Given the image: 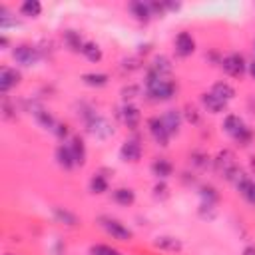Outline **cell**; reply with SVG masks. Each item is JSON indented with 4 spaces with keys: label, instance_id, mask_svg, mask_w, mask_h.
Masks as SVG:
<instances>
[{
    "label": "cell",
    "instance_id": "6da1fadb",
    "mask_svg": "<svg viewBox=\"0 0 255 255\" xmlns=\"http://www.w3.org/2000/svg\"><path fill=\"white\" fill-rule=\"evenodd\" d=\"M147 92L153 100H169L175 92V86L167 78H159L149 72L147 74Z\"/></svg>",
    "mask_w": 255,
    "mask_h": 255
},
{
    "label": "cell",
    "instance_id": "7a4b0ae2",
    "mask_svg": "<svg viewBox=\"0 0 255 255\" xmlns=\"http://www.w3.org/2000/svg\"><path fill=\"white\" fill-rule=\"evenodd\" d=\"M14 60L22 66H34L38 60H40V54L36 48L28 46V44H20L14 48Z\"/></svg>",
    "mask_w": 255,
    "mask_h": 255
},
{
    "label": "cell",
    "instance_id": "3957f363",
    "mask_svg": "<svg viewBox=\"0 0 255 255\" xmlns=\"http://www.w3.org/2000/svg\"><path fill=\"white\" fill-rule=\"evenodd\" d=\"M221 68L229 74V76H235L239 78L243 72H245V58L241 54H229L221 60Z\"/></svg>",
    "mask_w": 255,
    "mask_h": 255
},
{
    "label": "cell",
    "instance_id": "277c9868",
    "mask_svg": "<svg viewBox=\"0 0 255 255\" xmlns=\"http://www.w3.org/2000/svg\"><path fill=\"white\" fill-rule=\"evenodd\" d=\"M102 227L118 241H129L131 239V231L128 227H124L120 221H116V219H102Z\"/></svg>",
    "mask_w": 255,
    "mask_h": 255
},
{
    "label": "cell",
    "instance_id": "5b68a950",
    "mask_svg": "<svg viewBox=\"0 0 255 255\" xmlns=\"http://www.w3.org/2000/svg\"><path fill=\"white\" fill-rule=\"evenodd\" d=\"M88 126H90L88 129H90L98 139H106V137H110V135L114 133L112 124H110L108 120H104V118H96V116H92V120H90Z\"/></svg>",
    "mask_w": 255,
    "mask_h": 255
},
{
    "label": "cell",
    "instance_id": "8992f818",
    "mask_svg": "<svg viewBox=\"0 0 255 255\" xmlns=\"http://www.w3.org/2000/svg\"><path fill=\"white\" fill-rule=\"evenodd\" d=\"M147 128H149V133L153 135V139L159 143V145H167V141H169V131H167V128L163 126V122H161V118H151L149 122H147Z\"/></svg>",
    "mask_w": 255,
    "mask_h": 255
},
{
    "label": "cell",
    "instance_id": "52a82bcc",
    "mask_svg": "<svg viewBox=\"0 0 255 255\" xmlns=\"http://www.w3.org/2000/svg\"><path fill=\"white\" fill-rule=\"evenodd\" d=\"M213 165H215V171H217V173L227 175V173L235 167V155H233V151H229V149L219 151L217 157L213 159Z\"/></svg>",
    "mask_w": 255,
    "mask_h": 255
},
{
    "label": "cell",
    "instance_id": "ba28073f",
    "mask_svg": "<svg viewBox=\"0 0 255 255\" xmlns=\"http://www.w3.org/2000/svg\"><path fill=\"white\" fill-rule=\"evenodd\" d=\"M175 50H177L179 56H189V54H193V50H195V42H193L191 34H187V32H179L177 38H175Z\"/></svg>",
    "mask_w": 255,
    "mask_h": 255
},
{
    "label": "cell",
    "instance_id": "9c48e42d",
    "mask_svg": "<svg viewBox=\"0 0 255 255\" xmlns=\"http://www.w3.org/2000/svg\"><path fill=\"white\" fill-rule=\"evenodd\" d=\"M20 82V74L12 68H2L0 70V92L6 94L10 88H14Z\"/></svg>",
    "mask_w": 255,
    "mask_h": 255
},
{
    "label": "cell",
    "instance_id": "30bf717a",
    "mask_svg": "<svg viewBox=\"0 0 255 255\" xmlns=\"http://www.w3.org/2000/svg\"><path fill=\"white\" fill-rule=\"evenodd\" d=\"M151 74L159 76V78H167L171 74V62L165 58V56H155L153 64H151Z\"/></svg>",
    "mask_w": 255,
    "mask_h": 255
},
{
    "label": "cell",
    "instance_id": "8fae6325",
    "mask_svg": "<svg viewBox=\"0 0 255 255\" xmlns=\"http://www.w3.org/2000/svg\"><path fill=\"white\" fill-rule=\"evenodd\" d=\"M120 155L126 161H137L139 155H141V147H139L137 141H126L122 145V149H120Z\"/></svg>",
    "mask_w": 255,
    "mask_h": 255
},
{
    "label": "cell",
    "instance_id": "7c38bea8",
    "mask_svg": "<svg viewBox=\"0 0 255 255\" xmlns=\"http://www.w3.org/2000/svg\"><path fill=\"white\" fill-rule=\"evenodd\" d=\"M56 159H58V163H60L64 169H70V167L76 165V159H74V153H72L70 145H58V149H56Z\"/></svg>",
    "mask_w": 255,
    "mask_h": 255
},
{
    "label": "cell",
    "instance_id": "4fadbf2b",
    "mask_svg": "<svg viewBox=\"0 0 255 255\" xmlns=\"http://www.w3.org/2000/svg\"><path fill=\"white\" fill-rule=\"evenodd\" d=\"M161 122H163V126L167 128L169 133H175V131L179 129V126H181V116H179V112H175V110H167V112L161 116Z\"/></svg>",
    "mask_w": 255,
    "mask_h": 255
},
{
    "label": "cell",
    "instance_id": "5bb4252c",
    "mask_svg": "<svg viewBox=\"0 0 255 255\" xmlns=\"http://www.w3.org/2000/svg\"><path fill=\"white\" fill-rule=\"evenodd\" d=\"M211 94H213L215 98H219L221 102H225V104H227V102L235 96V90H233L227 82H217V84L211 88Z\"/></svg>",
    "mask_w": 255,
    "mask_h": 255
},
{
    "label": "cell",
    "instance_id": "9a60e30c",
    "mask_svg": "<svg viewBox=\"0 0 255 255\" xmlns=\"http://www.w3.org/2000/svg\"><path fill=\"white\" fill-rule=\"evenodd\" d=\"M151 171H153V175H155V177H159V179H165V177H169V175H171V171H173V165H171L167 159L159 157V159H155V161L151 163Z\"/></svg>",
    "mask_w": 255,
    "mask_h": 255
},
{
    "label": "cell",
    "instance_id": "2e32d148",
    "mask_svg": "<svg viewBox=\"0 0 255 255\" xmlns=\"http://www.w3.org/2000/svg\"><path fill=\"white\" fill-rule=\"evenodd\" d=\"M70 149H72V153H74L76 163H80V165H82V163L86 161V145H84V139H82L80 135H74V137H72Z\"/></svg>",
    "mask_w": 255,
    "mask_h": 255
},
{
    "label": "cell",
    "instance_id": "e0dca14e",
    "mask_svg": "<svg viewBox=\"0 0 255 255\" xmlns=\"http://www.w3.org/2000/svg\"><path fill=\"white\" fill-rule=\"evenodd\" d=\"M243 126H245V124H243V120H241L239 116H233V114H231V116H227V118L223 120V129H225L227 133H231L233 137L241 131V128H243Z\"/></svg>",
    "mask_w": 255,
    "mask_h": 255
},
{
    "label": "cell",
    "instance_id": "ac0fdd59",
    "mask_svg": "<svg viewBox=\"0 0 255 255\" xmlns=\"http://www.w3.org/2000/svg\"><path fill=\"white\" fill-rule=\"evenodd\" d=\"M201 102H203V106L207 108V112H211V114H217V112H221V110L225 108V102H221L219 98H215L211 92H209V94H203V96H201Z\"/></svg>",
    "mask_w": 255,
    "mask_h": 255
},
{
    "label": "cell",
    "instance_id": "d6986e66",
    "mask_svg": "<svg viewBox=\"0 0 255 255\" xmlns=\"http://www.w3.org/2000/svg\"><path fill=\"white\" fill-rule=\"evenodd\" d=\"M112 197H114V201L120 203V205H131L133 199H135L133 191L128 189V187H120V189H116V191L112 193Z\"/></svg>",
    "mask_w": 255,
    "mask_h": 255
},
{
    "label": "cell",
    "instance_id": "ffe728a7",
    "mask_svg": "<svg viewBox=\"0 0 255 255\" xmlns=\"http://www.w3.org/2000/svg\"><path fill=\"white\" fill-rule=\"evenodd\" d=\"M54 217H56L60 223H64V225H70V227L78 225V217H76L72 211L64 209V207H54Z\"/></svg>",
    "mask_w": 255,
    "mask_h": 255
},
{
    "label": "cell",
    "instance_id": "44dd1931",
    "mask_svg": "<svg viewBox=\"0 0 255 255\" xmlns=\"http://www.w3.org/2000/svg\"><path fill=\"white\" fill-rule=\"evenodd\" d=\"M129 10L133 12V16L137 18V20H149V16H151V10H149V6L145 4V2H131L129 4Z\"/></svg>",
    "mask_w": 255,
    "mask_h": 255
},
{
    "label": "cell",
    "instance_id": "7402d4cb",
    "mask_svg": "<svg viewBox=\"0 0 255 255\" xmlns=\"http://www.w3.org/2000/svg\"><path fill=\"white\" fill-rule=\"evenodd\" d=\"M82 54H84L90 62H100V60H102V50H100L98 44H94V42H86L84 48H82Z\"/></svg>",
    "mask_w": 255,
    "mask_h": 255
},
{
    "label": "cell",
    "instance_id": "603a6c76",
    "mask_svg": "<svg viewBox=\"0 0 255 255\" xmlns=\"http://www.w3.org/2000/svg\"><path fill=\"white\" fill-rule=\"evenodd\" d=\"M124 114V122L129 126V128H135L137 126V122H139V110L135 108V106H126L124 110H122Z\"/></svg>",
    "mask_w": 255,
    "mask_h": 255
},
{
    "label": "cell",
    "instance_id": "cb8c5ba5",
    "mask_svg": "<svg viewBox=\"0 0 255 255\" xmlns=\"http://www.w3.org/2000/svg\"><path fill=\"white\" fill-rule=\"evenodd\" d=\"M34 116H36V120H38V124H40V126H44L46 129H52V131H54V128H56V122H54V118H52V116H50L46 110H42V108H36Z\"/></svg>",
    "mask_w": 255,
    "mask_h": 255
},
{
    "label": "cell",
    "instance_id": "d4e9b609",
    "mask_svg": "<svg viewBox=\"0 0 255 255\" xmlns=\"http://www.w3.org/2000/svg\"><path fill=\"white\" fill-rule=\"evenodd\" d=\"M155 247L167 249V251H179L181 249V243L175 237H157L155 239Z\"/></svg>",
    "mask_w": 255,
    "mask_h": 255
},
{
    "label": "cell",
    "instance_id": "484cf974",
    "mask_svg": "<svg viewBox=\"0 0 255 255\" xmlns=\"http://www.w3.org/2000/svg\"><path fill=\"white\" fill-rule=\"evenodd\" d=\"M20 12H22L24 16H38V14L42 12V6H40L38 0H26V2L20 6Z\"/></svg>",
    "mask_w": 255,
    "mask_h": 255
},
{
    "label": "cell",
    "instance_id": "4316f807",
    "mask_svg": "<svg viewBox=\"0 0 255 255\" xmlns=\"http://www.w3.org/2000/svg\"><path fill=\"white\" fill-rule=\"evenodd\" d=\"M82 80H84L88 86H96V88L108 84V76H106V74H84Z\"/></svg>",
    "mask_w": 255,
    "mask_h": 255
},
{
    "label": "cell",
    "instance_id": "83f0119b",
    "mask_svg": "<svg viewBox=\"0 0 255 255\" xmlns=\"http://www.w3.org/2000/svg\"><path fill=\"white\" fill-rule=\"evenodd\" d=\"M64 40H66V44H68L72 50H80V52H82L84 44H82V40H80V36H78L76 32H72V30L64 32Z\"/></svg>",
    "mask_w": 255,
    "mask_h": 255
},
{
    "label": "cell",
    "instance_id": "f1b7e54d",
    "mask_svg": "<svg viewBox=\"0 0 255 255\" xmlns=\"http://www.w3.org/2000/svg\"><path fill=\"white\" fill-rule=\"evenodd\" d=\"M90 189H92L94 193H104V191L108 189V181H106V177H102V175H94L92 181H90Z\"/></svg>",
    "mask_w": 255,
    "mask_h": 255
},
{
    "label": "cell",
    "instance_id": "f546056e",
    "mask_svg": "<svg viewBox=\"0 0 255 255\" xmlns=\"http://www.w3.org/2000/svg\"><path fill=\"white\" fill-rule=\"evenodd\" d=\"M90 253H92V255H122L120 251L112 249L110 245H94V247L90 249Z\"/></svg>",
    "mask_w": 255,
    "mask_h": 255
},
{
    "label": "cell",
    "instance_id": "4dcf8cb0",
    "mask_svg": "<svg viewBox=\"0 0 255 255\" xmlns=\"http://www.w3.org/2000/svg\"><path fill=\"white\" fill-rule=\"evenodd\" d=\"M235 139H237L239 143L247 145V143H249V139H251V129H249L247 126H243V128H241V131H239V133L235 135Z\"/></svg>",
    "mask_w": 255,
    "mask_h": 255
},
{
    "label": "cell",
    "instance_id": "1f68e13d",
    "mask_svg": "<svg viewBox=\"0 0 255 255\" xmlns=\"http://www.w3.org/2000/svg\"><path fill=\"white\" fill-rule=\"evenodd\" d=\"M201 197H203V201H207V203L217 201V193H215L213 187H203V189H201Z\"/></svg>",
    "mask_w": 255,
    "mask_h": 255
},
{
    "label": "cell",
    "instance_id": "d6a6232c",
    "mask_svg": "<svg viewBox=\"0 0 255 255\" xmlns=\"http://www.w3.org/2000/svg\"><path fill=\"white\" fill-rule=\"evenodd\" d=\"M139 94V88L137 86H126L124 90H122V98L124 100H131V98H135Z\"/></svg>",
    "mask_w": 255,
    "mask_h": 255
},
{
    "label": "cell",
    "instance_id": "836d02e7",
    "mask_svg": "<svg viewBox=\"0 0 255 255\" xmlns=\"http://www.w3.org/2000/svg\"><path fill=\"white\" fill-rule=\"evenodd\" d=\"M249 203H255V181H251L247 187H245V191L241 193Z\"/></svg>",
    "mask_w": 255,
    "mask_h": 255
},
{
    "label": "cell",
    "instance_id": "e575fe53",
    "mask_svg": "<svg viewBox=\"0 0 255 255\" xmlns=\"http://www.w3.org/2000/svg\"><path fill=\"white\" fill-rule=\"evenodd\" d=\"M54 133H56L58 137H66V135H68V126H64V124H56Z\"/></svg>",
    "mask_w": 255,
    "mask_h": 255
},
{
    "label": "cell",
    "instance_id": "d590c367",
    "mask_svg": "<svg viewBox=\"0 0 255 255\" xmlns=\"http://www.w3.org/2000/svg\"><path fill=\"white\" fill-rule=\"evenodd\" d=\"M203 159H207V157L201 155V153H193V163H195V165H205L207 161H203Z\"/></svg>",
    "mask_w": 255,
    "mask_h": 255
},
{
    "label": "cell",
    "instance_id": "8d00e7d4",
    "mask_svg": "<svg viewBox=\"0 0 255 255\" xmlns=\"http://www.w3.org/2000/svg\"><path fill=\"white\" fill-rule=\"evenodd\" d=\"M187 120L189 122H197V112L193 108H187Z\"/></svg>",
    "mask_w": 255,
    "mask_h": 255
},
{
    "label": "cell",
    "instance_id": "74e56055",
    "mask_svg": "<svg viewBox=\"0 0 255 255\" xmlns=\"http://www.w3.org/2000/svg\"><path fill=\"white\" fill-rule=\"evenodd\" d=\"M241 255H255V245H249V247H245Z\"/></svg>",
    "mask_w": 255,
    "mask_h": 255
},
{
    "label": "cell",
    "instance_id": "f35d334b",
    "mask_svg": "<svg viewBox=\"0 0 255 255\" xmlns=\"http://www.w3.org/2000/svg\"><path fill=\"white\" fill-rule=\"evenodd\" d=\"M249 74H251V76L255 78V60H253V62L249 64Z\"/></svg>",
    "mask_w": 255,
    "mask_h": 255
},
{
    "label": "cell",
    "instance_id": "ab89813d",
    "mask_svg": "<svg viewBox=\"0 0 255 255\" xmlns=\"http://www.w3.org/2000/svg\"><path fill=\"white\" fill-rule=\"evenodd\" d=\"M6 255H12V253H6Z\"/></svg>",
    "mask_w": 255,
    "mask_h": 255
}]
</instances>
